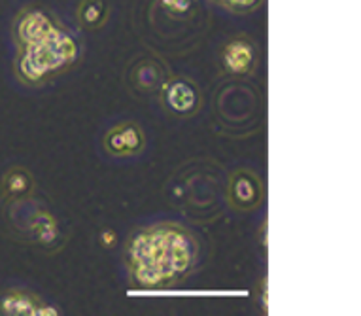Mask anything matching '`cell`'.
Masks as SVG:
<instances>
[{"label": "cell", "mask_w": 361, "mask_h": 316, "mask_svg": "<svg viewBox=\"0 0 361 316\" xmlns=\"http://www.w3.org/2000/svg\"><path fill=\"white\" fill-rule=\"evenodd\" d=\"M144 146V137L140 127L135 123H123L114 127L106 137V148L116 155L135 154Z\"/></svg>", "instance_id": "6da1fadb"}, {"label": "cell", "mask_w": 361, "mask_h": 316, "mask_svg": "<svg viewBox=\"0 0 361 316\" xmlns=\"http://www.w3.org/2000/svg\"><path fill=\"white\" fill-rule=\"evenodd\" d=\"M261 197V184L252 173H238L231 182V201L240 209L254 207Z\"/></svg>", "instance_id": "7a4b0ae2"}, {"label": "cell", "mask_w": 361, "mask_h": 316, "mask_svg": "<svg viewBox=\"0 0 361 316\" xmlns=\"http://www.w3.org/2000/svg\"><path fill=\"white\" fill-rule=\"evenodd\" d=\"M166 101L171 104L176 112H190L193 110L197 102L195 91L191 90L190 85L184 84V82H178V84H172L169 90H166Z\"/></svg>", "instance_id": "3957f363"}, {"label": "cell", "mask_w": 361, "mask_h": 316, "mask_svg": "<svg viewBox=\"0 0 361 316\" xmlns=\"http://www.w3.org/2000/svg\"><path fill=\"white\" fill-rule=\"evenodd\" d=\"M252 61V51L244 44H233L227 49V65L231 66L233 72H246Z\"/></svg>", "instance_id": "277c9868"}, {"label": "cell", "mask_w": 361, "mask_h": 316, "mask_svg": "<svg viewBox=\"0 0 361 316\" xmlns=\"http://www.w3.org/2000/svg\"><path fill=\"white\" fill-rule=\"evenodd\" d=\"M6 188L10 193H25L30 188V178L21 171H16L8 176Z\"/></svg>", "instance_id": "5b68a950"}]
</instances>
